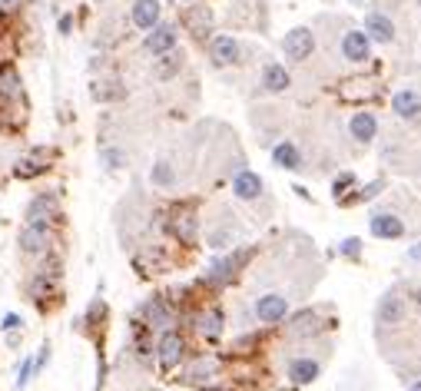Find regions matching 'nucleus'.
Masks as SVG:
<instances>
[{"mask_svg": "<svg viewBox=\"0 0 421 391\" xmlns=\"http://www.w3.org/2000/svg\"><path fill=\"white\" fill-rule=\"evenodd\" d=\"M312 47H315V40H312V30L308 27H295V30H288L286 40H282V50H286L288 60H306L312 54Z\"/></svg>", "mask_w": 421, "mask_h": 391, "instance_id": "f257e3e1", "label": "nucleus"}, {"mask_svg": "<svg viewBox=\"0 0 421 391\" xmlns=\"http://www.w3.org/2000/svg\"><path fill=\"white\" fill-rule=\"evenodd\" d=\"M342 56L352 60V63H365L372 56V43H368V34L362 30H348L342 37Z\"/></svg>", "mask_w": 421, "mask_h": 391, "instance_id": "f03ea898", "label": "nucleus"}, {"mask_svg": "<svg viewBox=\"0 0 421 391\" xmlns=\"http://www.w3.org/2000/svg\"><path fill=\"white\" fill-rule=\"evenodd\" d=\"M288 312V302L282 295H262L255 302V315L259 322H266V325H275V322H282Z\"/></svg>", "mask_w": 421, "mask_h": 391, "instance_id": "7ed1b4c3", "label": "nucleus"}, {"mask_svg": "<svg viewBox=\"0 0 421 391\" xmlns=\"http://www.w3.org/2000/svg\"><path fill=\"white\" fill-rule=\"evenodd\" d=\"M150 30H153V34L146 37V43H143V47H146L153 56L166 54V50H172V47H176V27H172V23H156V27H150Z\"/></svg>", "mask_w": 421, "mask_h": 391, "instance_id": "20e7f679", "label": "nucleus"}, {"mask_svg": "<svg viewBox=\"0 0 421 391\" xmlns=\"http://www.w3.org/2000/svg\"><path fill=\"white\" fill-rule=\"evenodd\" d=\"M17 243H20V249H23V252H30V256H34V252H43V249H47V243H50L47 225H43V223H27L23 229H20Z\"/></svg>", "mask_w": 421, "mask_h": 391, "instance_id": "39448f33", "label": "nucleus"}, {"mask_svg": "<svg viewBox=\"0 0 421 391\" xmlns=\"http://www.w3.org/2000/svg\"><path fill=\"white\" fill-rule=\"evenodd\" d=\"M209 54H212V63L216 67H232V63H239V43L236 37H216L209 43Z\"/></svg>", "mask_w": 421, "mask_h": 391, "instance_id": "423d86ee", "label": "nucleus"}, {"mask_svg": "<svg viewBox=\"0 0 421 391\" xmlns=\"http://www.w3.org/2000/svg\"><path fill=\"white\" fill-rule=\"evenodd\" d=\"M372 236H378V239H398L405 232V223L398 216H391V212H382V216H372Z\"/></svg>", "mask_w": 421, "mask_h": 391, "instance_id": "0eeeda50", "label": "nucleus"}, {"mask_svg": "<svg viewBox=\"0 0 421 391\" xmlns=\"http://www.w3.org/2000/svg\"><path fill=\"white\" fill-rule=\"evenodd\" d=\"M232 192L239 196V199H259V192H262V179L249 172V169H239L236 172V179H232Z\"/></svg>", "mask_w": 421, "mask_h": 391, "instance_id": "6e6552de", "label": "nucleus"}, {"mask_svg": "<svg viewBox=\"0 0 421 391\" xmlns=\"http://www.w3.org/2000/svg\"><path fill=\"white\" fill-rule=\"evenodd\" d=\"M402 318H405V302L395 292H388L378 302V325H398Z\"/></svg>", "mask_w": 421, "mask_h": 391, "instance_id": "1a4fd4ad", "label": "nucleus"}, {"mask_svg": "<svg viewBox=\"0 0 421 391\" xmlns=\"http://www.w3.org/2000/svg\"><path fill=\"white\" fill-rule=\"evenodd\" d=\"M133 23L139 30H150L159 23V0H136L133 3Z\"/></svg>", "mask_w": 421, "mask_h": 391, "instance_id": "9d476101", "label": "nucleus"}, {"mask_svg": "<svg viewBox=\"0 0 421 391\" xmlns=\"http://www.w3.org/2000/svg\"><path fill=\"white\" fill-rule=\"evenodd\" d=\"M348 130H352V139L368 143V139H375V133H378V120H375L372 113H355L352 123H348Z\"/></svg>", "mask_w": 421, "mask_h": 391, "instance_id": "9b49d317", "label": "nucleus"}, {"mask_svg": "<svg viewBox=\"0 0 421 391\" xmlns=\"http://www.w3.org/2000/svg\"><path fill=\"white\" fill-rule=\"evenodd\" d=\"M179 358H183V338L176 335V332H166V335L159 338V365L172 368Z\"/></svg>", "mask_w": 421, "mask_h": 391, "instance_id": "f8f14e48", "label": "nucleus"}, {"mask_svg": "<svg viewBox=\"0 0 421 391\" xmlns=\"http://www.w3.org/2000/svg\"><path fill=\"white\" fill-rule=\"evenodd\" d=\"M395 113L402 116V120H421V100L415 90H402V93H395Z\"/></svg>", "mask_w": 421, "mask_h": 391, "instance_id": "ddd939ff", "label": "nucleus"}, {"mask_svg": "<svg viewBox=\"0 0 421 391\" xmlns=\"http://www.w3.org/2000/svg\"><path fill=\"white\" fill-rule=\"evenodd\" d=\"M186 27L192 30V37H209L212 30V10L209 7H192L190 14H186Z\"/></svg>", "mask_w": 421, "mask_h": 391, "instance_id": "4468645a", "label": "nucleus"}, {"mask_svg": "<svg viewBox=\"0 0 421 391\" xmlns=\"http://www.w3.org/2000/svg\"><path fill=\"white\" fill-rule=\"evenodd\" d=\"M319 328H322V318H319V312H312V309L299 312V315L292 318V325H288V332H292V335H299V338L315 335Z\"/></svg>", "mask_w": 421, "mask_h": 391, "instance_id": "2eb2a0df", "label": "nucleus"}, {"mask_svg": "<svg viewBox=\"0 0 421 391\" xmlns=\"http://www.w3.org/2000/svg\"><path fill=\"white\" fill-rule=\"evenodd\" d=\"M288 378H292L295 385L315 381V378H319V361H312V358H295V361L288 365Z\"/></svg>", "mask_w": 421, "mask_h": 391, "instance_id": "dca6fc26", "label": "nucleus"}, {"mask_svg": "<svg viewBox=\"0 0 421 391\" xmlns=\"http://www.w3.org/2000/svg\"><path fill=\"white\" fill-rule=\"evenodd\" d=\"M288 74L286 67H279V63H269L266 70H262V87H266L269 93H282V90H288Z\"/></svg>", "mask_w": 421, "mask_h": 391, "instance_id": "f3484780", "label": "nucleus"}, {"mask_svg": "<svg viewBox=\"0 0 421 391\" xmlns=\"http://www.w3.org/2000/svg\"><path fill=\"white\" fill-rule=\"evenodd\" d=\"M54 212H57V199L47 196V192H40L37 199L27 205V223H43V219L54 216Z\"/></svg>", "mask_w": 421, "mask_h": 391, "instance_id": "a211bd4d", "label": "nucleus"}, {"mask_svg": "<svg viewBox=\"0 0 421 391\" xmlns=\"http://www.w3.org/2000/svg\"><path fill=\"white\" fill-rule=\"evenodd\" d=\"M365 27H368V34L378 40V43H388V40L395 37V23L385 17V14H368V20H365Z\"/></svg>", "mask_w": 421, "mask_h": 391, "instance_id": "6ab92c4d", "label": "nucleus"}, {"mask_svg": "<svg viewBox=\"0 0 421 391\" xmlns=\"http://www.w3.org/2000/svg\"><path fill=\"white\" fill-rule=\"evenodd\" d=\"M272 163L282 169H299V163H302V156H299V149L292 146L288 139H282L279 146L272 149Z\"/></svg>", "mask_w": 421, "mask_h": 391, "instance_id": "aec40b11", "label": "nucleus"}, {"mask_svg": "<svg viewBox=\"0 0 421 391\" xmlns=\"http://www.w3.org/2000/svg\"><path fill=\"white\" fill-rule=\"evenodd\" d=\"M0 96L3 100H14V96H20V76L17 70L7 63V67H0Z\"/></svg>", "mask_w": 421, "mask_h": 391, "instance_id": "412c9836", "label": "nucleus"}, {"mask_svg": "<svg viewBox=\"0 0 421 391\" xmlns=\"http://www.w3.org/2000/svg\"><path fill=\"white\" fill-rule=\"evenodd\" d=\"M172 232H176L183 243H192V239H196V216H192V212H179V216L172 219Z\"/></svg>", "mask_w": 421, "mask_h": 391, "instance_id": "4be33fe9", "label": "nucleus"}, {"mask_svg": "<svg viewBox=\"0 0 421 391\" xmlns=\"http://www.w3.org/2000/svg\"><path fill=\"white\" fill-rule=\"evenodd\" d=\"M199 332L206 338H219L223 335V312L219 309H209L206 315L199 318Z\"/></svg>", "mask_w": 421, "mask_h": 391, "instance_id": "5701e85b", "label": "nucleus"}, {"mask_svg": "<svg viewBox=\"0 0 421 391\" xmlns=\"http://www.w3.org/2000/svg\"><path fill=\"white\" fill-rule=\"evenodd\" d=\"M43 169H47V163H43L40 156H30V159H20L17 166H14V176H17V179H34Z\"/></svg>", "mask_w": 421, "mask_h": 391, "instance_id": "b1692460", "label": "nucleus"}, {"mask_svg": "<svg viewBox=\"0 0 421 391\" xmlns=\"http://www.w3.org/2000/svg\"><path fill=\"white\" fill-rule=\"evenodd\" d=\"M159 56H163V63L156 67V76H159V80H170V76L176 74V70H179L183 56L176 54V50H166V54H159Z\"/></svg>", "mask_w": 421, "mask_h": 391, "instance_id": "393cba45", "label": "nucleus"}, {"mask_svg": "<svg viewBox=\"0 0 421 391\" xmlns=\"http://www.w3.org/2000/svg\"><path fill=\"white\" fill-rule=\"evenodd\" d=\"M143 315L150 318V322H159V325H166V322H170V315L163 312V305H159V302H146V305H143Z\"/></svg>", "mask_w": 421, "mask_h": 391, "instance_id": "a878e982", "label": "nucleus"}, {"mask_svg": "<svg viewBox=\"0 0 421 391\" xmlns=\"http://www.w3.org/2000/svg\"><path fill=\"white\" fill-rule=\"evenodd\" d=\"M153 183L156 186H170L172 183V166L170 163H156L153 166Z\"/></svg>", "mask_w": 421, "mask_h": 391, "instance_id": "bb28decb", "label": "nucleus"}, {"mask_svg": "<svg viewBox=\"0 0 421 391\" xmlns=\"http://www.w3.org/2000/svg\"><path fill=\"white\" fill-rule=\"evenodd\" d=\"M30 375H34V358H23V365H20V372H17V391L27 388Z\"/></svg>", "mask_w": 421, "mask_h": 391, "instance_id": "cd10ccee", "label": "nucleus"}, {"mask_svg": "<svg viewBox=\"0 0 421 391\" xmlns=\"http://www.w3.org/2000/svg\"><path fill=\"white\" fill-rule=\"evenodd\" d=\"M342 256H348V259H359V256H362V243H359V239H345V243H342Z\"/></svg>", "mask_w": 421, "mask_h": 391, "instance_id": "c85d7f7f", "label": "nucleus"}, {"mask_svg": "<svg viewBox=\"0 0 421 391\" xmlns=\"http://www.w3.org/2000/svg\"><path fill=\"white\" fill-rule=\"evenodd\" d=\"M47 361H50V342H43V345H40V355H37V361H34V372H40Z\"/></svg>", "mask_w": 421, "mask_h": 391, "instance_id": "c756f323", "label": "nucleus"}, {"mask_svg": "<svg viewBox=\"0 0 421 391\" xmlns=\"http://www.w3.org/2000/svg\"><path fill=\"white\" fill-rule=\"evenodd\" d=\"M352 183H355V176H352V172L339 176V179H335V196H342V189H345V186H352Z\"/></svg>", "mask_w": 421, "mask_h": 391, "instance_id": "7c9ffc66", "label": "nucleus"}, {"mask_svg": "<svg viewBox=\"0 0 421 391\" xmlns=\"http://www.w3.org/2000/svg\"><path fill=\"white\" fill-rule=\"evenodd\" d=\"M23 3H27V0H0V10H3V14H14V10H20Z\"/></svg>", "mask_w": 421, "mask_h": 391, "instance_id": "2f4dec72", "label": "nucleus"}, {"mask_svg": "<svg viewBox=\"0 0 421 391\" xmlns=\"http://www.w3.org/2000/svg\"><path fill=\"white\" fill-rule=\"evenodd\" d=\"M103 163H106L110 169H116L120 163H123V156H120V153H103Z\"/></svg>", "mask_w": 421, "mask_h": 391, "instance_id": "473e14b6", "label": "nucleus"}, {"mask_svg": "<svg viewBox=\"0 0 421 391\" xmlns=\"http://www.w3.org/2000/svg\"><path fill=\"white\" fill-rule=\"evenodd\" d=\"M20 325H23V322H20L17 315H7V318H3V328H7V332H14V328H20Z\"/></svg>", "mask_w": 421, "mask_h": 391, "instance_id": "72a5a7b5", "label": "nucleus"}, {"mask_svg": "<svg viewBox=\"0 0 421 391\" xmlns=\"http://www.w3.org/2000/svg\"><path fill=\"white\" fill-rule=\"evenodd\" d=\"M378 189H382V179H378V183H372V186L365 189V192H362V196H359V199H372V196H375Z\"/></svg>", "mask_w": 421, "mask_h": 391, "instance_id": "f704fd0d", "label": "nucleus"}, {"mask_svg": "<svg viewBox=\"0 0 421 391\" xmlns=\"http://www.w3.org/2000/svg\"><path fill=\"white\" fill-rule=\"evenodd\" d=\"M411 259L421 262V245H415V249H411Z\"/></svg>", "mask_w": 421, "mask_h": 391, "instance_id": "c9c22d12", "label": "nucleus"}, {"mask_svg": "<svg viewBox=\"0 0 421 391\" xmlns=\"http://www.w3.org/2000/svg\"><path fill=\"white\" fill-rule=\"evenodd\" d=\"M411 391H421V381H415V385H411Z\"/></svg>", "mask_w": 421, "mask_h": 391, "instance_id": "e433bc0d", "label": "nucleus"}, {"mask_svg": "<svg viewBox=\"0 0 421 391\" xmlns=\"http://www.w3.org/2000/svg\"><path fill=\"white\" fill-rule=\"evenodd\" d=\"M415 298H418V305H421V292H418V295H415Z\"/></svg>", "mask_w": 421, "mask_h": 391, "instance_id": "4c0bfd02", "label": "nucleus"}, {"mask_svg": "<svg viewBox=\"0 0 421 391\" xmlns=\"http://www.w3.org/2000/svg\"><path fill=\"white\" fill-rule=\"evenodd\" d=\"M418 3H421V0H418Z\"/></svg>", "mask_w": 421, "mask_h": 391, "instance_id": "58836bf2", "label": "nucleus"}]
</instances>
